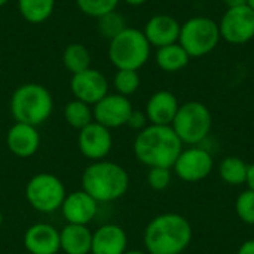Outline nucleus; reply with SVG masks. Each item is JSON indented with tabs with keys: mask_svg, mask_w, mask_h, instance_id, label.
<instances>
[{
	"mask_svg": "<svg viewBox=\"0 0 254 254\" xmlns=\"http://www.w3.org/2000/svg\"><path fill=\"white\" fill-rule=\"evenodd\" d=\"M132 150L137 161L147 168H173L176 159L183 150V143L171 125L149 124L144 129L137 132Z\"/></svg>",
	"mask_w": 254,
	"mask_h": 254,
	"instance_id": "obj_1",
	"label": "nucleus"
},
{
	"mask_svg": "<svg viewBox=\"0 0 254 254\" xmlns=\"http://www.w3.org/2000/svg\"><path fill=\"white\" fill-rule=\"evenodd\" d=\"M192 237V226L185 216L162 213L147 223L143 243L149 254H182L190 246Z\"/></svg>",
	"mask_w": 254,
	"mask_h": 254,
	"instance_id": "obj_2",
	"label": "nucleus"
},
{
	"mask_svg": "<svg viewBox=\"0 0 254 254\" xmlns=\"http://www.w3.org/2000/svg\"><path fill=\"white\" fill-rule=\"evenodd\" d=\"M82 189L98 204H109L121 199L129 189L128 171L113 161L91 162L82 173Z\"/></svg>",
	"mask_w": 254,
	"mask_h": 254,
	"instance_id": "obj_3",
	"label": "nucleus"
},
{
	"mask_svg": "<svg viewBox=\"0 0 254 254\" xmlns=\"http://www.w3.org/2000/svg\"><path fill=\"white\" fill-rule=\"evenodd\" d=\"M9 110L15 122L39 127L54 112V98L48 88L40 83H24L18 86L9 101Z\"/></svg>",
	"mask_w": 254,
	"mask_h": 254,
	"instance_id": "obj_4",
	"label": "nucleus"
},
{
	"mask_svg": "<svg viewBox=\"0 0 254 254\" xmlns=\"http://www.w3.org/2000/svg\"><path fill=\"white\" fill-rule=\"evenodd\" d=\"M152 46L143 30L127 27L109 43V60L118 70L138 71L150 58Z\"/></svg>",
	"mask_w": 254,
	"mask_h": 254,
	"instance_id": "obj_5",
	"label": "nucleus"
},
{
	"mask_svg": "<svg viewBox=\"0 0 254 254\" xmlns=\"http://www.w3.org/2000/svg\"><path fill=\"white\" fill-rule=\"evenodd\" d=\"M213 116L210 109L201 101H186L180 104L171 128L183 146H201L210 137Z\"/></svg>",
	"mask_w": 254,
	"mask_h": 254,
	"instance_id": "obj_6",
	"label": "nucleus"
},
{
	"mask_svg": "<svg viewBox=\"0 0 254 254\" xmlns=\"http://www.w3.org/2000/svg\"><path fill=\"white\" fill-rule=\"evenodd\" d=\"M219 24L213 18L196 15L180 27L179 43L190 58H202L211 54L220 42Z\"/></svg>",
	"mask_w": 254,
	"mask_h": 254,
	"instance_id": "obj_7",
	"label": "nucleus"
},
{
	"mask_svg": "<svg viewBox=\"0 0 254 254\" xmlns=\"http://www.w3.org/2000/svg\"><path fill=\"white\" fill-rule=\"evenodd\" d=\"M24 193L33 210L42 214H52L61 208L67 190L63 180L55 174L39 173L27 182Z\"/></svg>",
	"mask_w": 254,
	"mask_h": 254,
	"instance_id": "obj_8",
	"label": "nucleus"
},
{
	"mask_svg": "<svg viewBox=\"0 0 254 254\" xmlns=\"http://www.w3.org/2000/svg\"><path fill=\"white\" fill-rule=\"evenodd\" d=\"M213 168V153L201 144L189 146L186 149L183 147L171 170L180 180L186 183H198L207 179L211 174Z\"/></svg>",
	"mask_w": 254,
	"mask_h": 254,
	"instance_id": "obj_9",
	"label": "nucleus"
},
{
	"mask_svg": "<svg viewBox=\"0 0 254 254\" xmlns=\"http://www.w3.org/2000/svg\"><path fill=\"white\" fill-rule=\"evenodd\" d=\"M217 24L220 37L231 45H246L254 39V12L247 4L226 9Z\"/></svg>",
	"mask_w": 254,
	"mask_h": 254,
	"instance_id": "obj_10",
	"label": "nucleus"
},
{
	"mask_svg": "<svg viewBox=\"0 0 254 254\" xmlns=\"http://www.w3.org/2000/svg\"><path fill=\"white\" fill-rule=\"evenodd\" d=\"M77 149L89 161H103L106 159L113 149L112 129L91 122L88 127L82 128L77 134Z\"/></svg>",
	"mask_w": 254,
	"mask_h": 254,
	"instance_id": "obj_11",
	"label": "nucleus"
},
{
	"mask_svg": "<svg viewBox=\"0 0 254 254\" xmlns=\"http://www.w3.org/2000/svg\"><path fill=\"white\" fill-rule=\"evenodd\" d=\"M134 107L128 97L121 94H107L92 106L94 121L109 129L125 127Z\"/></svg>",
	"mask_w": 254,
	"mask_h": 254,
	"instance_id": "obj_12",
	"label": "nucleus"
},
{
	"mask_svg": "<svg viewBox=\"0 0 254 254\" xmlns=\"http://www.w3.org/2000/svg\"><path fill=\"white\" fill-rule=\"evenodd\" d=\"M70 89L76 100L94 106L109 94V80L100 70L89 67L80 73L71 74Z\"/></svg>",
	"mask_w": 254,
	"mask_h": 254,
	"instance_id": "obj_13",
	"label": "nucleus"
},
{
	"mask_svg": "<svg viewBox=\"0 0 254 254\" xmlns=\"http://www.w3.org/2000/svg\"><path fill=\"white\" fill-rule=\"evenodd\" d=\"M98 205L100 204L91 195H88L83 189H79L65 195L60 210L67 223L88 226L95 219Z\"/></svg>",
	"mask_w": 254,
	"mask_h": 254,
	"instance_id": "obj_14",
	"label": "nucleus"
},
{
	"mask_svg": "<svg viewBox=\"0 0 254 254\" xmlns=\"http://www.w3.org/2000/svg\"><path fill=\"white\" fill-rule=\"evenodd\" d=\"M24 247L28 254H58L60 231L45 222L34 223L24 232Z\"/></svg>",
	"mask_w": 254,
	"mask_h": 254,
	"instance_id": "obj_15",
	"label": "nucleus"
},
{
	"mask_svg": "<svg viewBox=\"0 0 254 254\" xmlns=\"http://www.w3.org/2000/svg\"><path fill=\"white\" fill-rule=\"evenodd\" d=\"M6 147L16 158H30L40 147V134L37 127L15 122L6 132Z\"/></svg>",
	"mask_w": 254,
	"mask_h": 254,
	"instance_id": "obj_16",
	"label": "nucleus"
},
{
	"mask_svg": "<svg viewBox=\"0 0 254 254\" xmlns=\"http://www.w3.org/2000/svg\"><path fill=\"white\" fill-rule=\"evenodd\" d=\"M180 27L182 24L171 15L158 13L149 18V21L144 25V36L150 46L153 48H162L167 45H173L179 42L180 36Z\"/></svg>",
	"mask_w": 254,
	"mask_h": 254,
	"instance_id": "obj_17",
	"label": "nucleus"
},
{
	"mask_svg": "<svg viewBox=\"0 0 254 254\" xmlns=\"http://www.w3.org/2000/svg\"><path fill=\"white\" fill-rule=\"evenodd\" d=\"M128 250V235L116 223H106L92 232L91 254H124Z\"/></svg>",
	"mask_w": 254,
	"mask_h": 254,
	"instance_id": "obj_18",
	"label": "nucleus"
},
{
	"mask_svg": "<svg viewBox=\"0 0 254 254\" xmlns=\"http://www.w3.org/2000/svg\"><path fill=\"white\" fill-rule=\"evenodd\" d=\"M179 107L180 103L177 97L171 91L161 89L150 95L146 103L144 113L152 125H171Z\"/></svg>",
	"mask_w": 254,
	"mask_h": 254,
	"instance_id": "obj_19",
	"label": "nucleus"
},
{
	"mask_svg": "<svg viewBox=\"0 0 254 254\" xmlns=\"http://www.w3.org/2000/svg\"><path fill=\"white\" fill-rule=\"evenodd\" d=\"M92 231L85 225L65 223L60 231V249L64 254H91Z\"/></svg>",
	"mask_w": 254,
	"mask_h": 254,
	"instance_id": "obj_20",
	"label": "nucleus"
},
{
	"mask_svg": "<svg viewBox=\"0 0 254 254\" xmlns=\"http://www.w3.org/2000/svg\"><path fill=\"white\" fill-rule=\"evenodd\" d=\"M190 61L189 54L180 46V43L167 45L156 49L155 63L165 73H177L188 67Z\"/></svg>",
	"mask_w": 254,
	"mask_h": 254,
	"instance_id": "obj_21",
	"label": "nucleus"
},
{
	"mask_svg": "<svg viewBox=\"0 0 254 254\" xmlns=\"http://www.w3.org/2000/svg\"><path fill=\"white\" fill-rule=\"evenodd\" d=\"M249 164L240 156H226L219 165L220 179L231 186H241L247 182Z\"/></svg>",
	"mask_w": 254,
	"mask_h": 254,
	"instance_id": "obj_22",
	"label": "nucleus"
},
{
	"mask_svg": "<svg viewBox=\"0 0 254 254\" xmlns=\"http://www.w3.org/2000/svg\"><path fill=\"white\" fill-rule=\"evenodd\" d=\"M55 9V0H18L21 16L30 24L45 22Z\"/></svg>",
	"mask_w": 254,
	"mask_h": 254,
	"instance_id": "obj_23",
	"label": "nucleus"
},
{
	"mask_svg": "<svg viewBox=\"0 0 254 254\" xmlns=\"http://www.w3.org/2000/svg\"><path fill=\"white\" fill-rule=\"evenodd\" d=\"M64 119L68 127L80 131L82 128L88 127L91 122H94V113H92V106L79 101V100H71L65 104L64 107Z\"/></svg>",
	"mask_w": 254,
	"mask_h": 254,
	"instance_id": "obj_24",
	"label": "nucleus"
},
{
	"mask_svg": "<svg viewBox=\"0 0 254 254\" xmlns=\"http://www.w3.org/2000/svg\"><path fill=\"white\" fill-rule=\"evenodd\" d=\"M63 64L71 73H80L91 67V54L82 43H70L63 54Z\"/></svg>",
	"mask_w": 254,
	"mask_h": 254,
	"instance_id": "obj_25",
	"label": "nucleus"
},
{
	"mask_svg": "<svg viewBox=\"0 0 254 254\" xmlns=\"http://www.w3.org/2000/svg\"><path fill=\"white\" fill-rule=\"evenodd\" d=\"M140 82V74L135 70H118L113 76V88L116 94L128 98L138 91Z\"/></svg>",
	"mask_w": 254,
	"mask_h": 254,
	"instance_id": "obj_26",
	"label": "nucleus"
},
{
	"mask_svg": "<svg viewBox=\"0 0 254 254\" xmlns=\"http://www.w3.org/2000/svg\"><path fill=\"white\" fill-rule=\"evenodd\" d=\"M125 28H127L125 18L118 10L109 12V13L98 18V31L104 39L112 40L113 37H116Z\"/></svg>",
	"mask_w": 254,
	"mask_h": 254,
	"instance_id": "obj_27",
	"label": "nucleus"
},
{
	"mask_svg": "<svg viewBox=\"0 0 254 254\" xmlns=\"http://www.w3.org/2000/svg\"><path fill=\"white\" fill-rule=\"evenodd\" d=\"M121 0H76L79 10L88 16L100 18L109 12L116 10Z\"/></svg>",
	"mask_w": 254,
	"mask_h": 254,
	"instance_id": "obj_28",
	"label": "nucleus"
},
{
	"mask_svg": "<svg viewBox=\"0 0 254 254\" xmlns=\"http://www.w3.org/2000/svg\"><path fill=\"white\" fill-rule=\"evenodd\" d=\"M235 213L243 223L254 226V190L246 189L238 195L235 201Z\"/></svg>",
	"mask_w": 254,
	"mask_h": 254,
	"instance_id": "obj_29",
	"label": "nucleus"
},
{
	"mask_svg": "<svg viewBox=\"0 0 254 254\" xmlns=\"http://www.w3.org/2000/svg\"><path fill=\"white\" fill-rule=\"evenodd\" d=\"M173 180V170L164 167L149 168L147 173V185L153 190H165Z\"/></svg>",
	"mask_w": 254,
	"mask_h": 254,
	"instance_id": "obj_30",
	"label": "nucleus"
},
{
	"mask_svg": "<svg viewBox=\"0 0 254 254\" xmlns=\"http://www.w3.org/2000/svg\"><path fill=\"white\" fill-rule=\"evenodd\" d=\"M147 125H149V119H147L146 113L141 112V110H132V113L128 118L127 127H129L131 129L138 132V131L144 129Z\"/></svg>",
	"mask_w": 254,
	"mask_h": 254,
	"instance_id": "obj_31",
	"label": "nucleus"
},
{
	"mask_svg": "<svg viewBox=\"0 0 254 254\" xmlns=\"http://www.w3.org/2000/svg\"><path fill=\"white\" fill-rule=\"evenodd\" d=\"M237 254H254V238L253 240H247V241H244V243L240 246V249H238Z\"/></svg>",
	"mask_w": 254,
	"mask_h": 254,
	"instance_id": "obj_32",
	"label": "nucleus"
},
{
	"mask_svg": "<svg viewBox=\"0 0 254 254\" xmlns=\"http://www.w3.org/2000/svg\"><path fill=\"white\" fill-rule=\"evenodd\" d=\"M246 185L249 186V189L254 190V162L249 164V173H247V182Z\"/></svg>",
	"mask_w": 254,
	"mask_h": 254,
	"instance_id": "obj_33",
	"label": "nucleus"
},
{
	"mask_svg": "<svg viewBox=\"0 0 254 254\" xmlns=\"http://www.w3.org/2000/svg\"><path fill=\"white\" fill-rule=\"evenodd\" d=\"M223 3L226 4L228 9L231 7H240V6H246L247 0H223Z\"/></svg>",
	"mask_w": 254,
	"mask_h": 254,
	"instance_id": "obj_34",
	"label": "nucleus"
},
{
	"mask_svg": "<svg viewBox=\"0 0 254 254\" xmlns=\"http://www.w3.org/2000/svg\"><path fill=\"white\" fill-rule=\"evenodd\" d=\"M127 4H129V6H141V4H144L147 0H124Z\"/></svg>",
	"mask_w": 254,
	"mask_h": 254,
	"instance_id": "obj_35",
	"label": "nucleus"
},
{
	"mask_svg": "<svg viewBox=\"0 0 254 254\" xmlns=\"http://www.w3.org/2000/svg\"><path fill=\"white\" fill-rule=\"evenodd\" d=\"M124 254H149L146 250L143 252V250H127Z\"/></svg>",
	"mask_w": 254,
	"mask_h": 254,
	"instance_id": "obj_36",
	"label": "nucleus"
},
{
	"mask_svg": "<svg viewBox=\"0 0 254 254\" xmlns=\"http://www.w3.org/2000/svg\"><path fill=\"white\" fill-rule=\"evenodd\" d=\"M247 6L254 12V0H247Z\"/></svg>",
	"mask_w": 254,
	"mask_h": 254,
	"instance_id": "obj_37",
	"label": "nucleus"
},
{
	"mask_svg": "<svg viewBox=\"0 0 254 254\" xmlns=\"http://www.w3.org/2000/svg\"><path fill=\"white\" fill-rule=\"evenodd\" d=\"M7 3H9V0H0V7L4 6V4H7Z\"/></svg>",
	"mask_w": 254,
	"mask_h": 254,
	"instance_id": "obj_38",
	"label": "nucleus"
},
{
	"mask_svg": "<svg viewBox=\"0 0 254 254\" xmlns=\"http://www.w3.org/2000/svg\"><path fill=\"white\" fill-rule=\"evenodd\" d=\"M3 225V213L0 211V226Z\"/></svg>",
	"mask_w": 254,
	"mask_h": 254,
	"instance_id": "obj_39",
	"label": "nucleus"
},
{
	"mask_svg": "<svg viewBox=\"0 0 254 254\" xmlns=\"http://www.w3.org/2000/svg\"><path fill=\"white\" fill-rule=\"evenodd\" d=\"M21 254H28V253H21Z\"/></svg>",
	"mask_w": 254,
	"mask_h": 254,
	"instance_id": "obj_40",
	"label": "nucleus"
}]
</instances>
